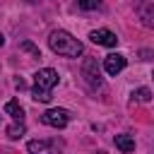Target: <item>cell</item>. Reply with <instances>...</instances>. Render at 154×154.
Instances as JSON below:
<instances>
[{
  "mask_svg": "<svg viewBox=\"0 0 154 154\" xmlns=\"http://www.w3.org/2000/svg\"><path fill=\"white\" fill-rule=\"evenodd\" d=\"M48 46H51L53 53L65 55V58H77V55H82V43H79L72 34H67V31H53V34L48 36Z\"/></svg>",
  "mask_w": 154,
  "mask_h": 154,
  "instance_id": "6da1fadb",
  "label": "cell"
},
{
  "mask_svg": "<svg viewBox=\"0 0 154 154\" xmlns=\"http://www.w3.org/2000/svg\"><path fill=\"white\" fill-rule=\"evenodd\" d=\"M58 84V72L53 67H43L34 75V99L41 103L51 101V89Z\"/></svg>",
  "mask_w": 154,
  "mask_h": 154,
  "instance_id": "7a4b0ae2",
  "label": "cell"
},
{
  "mask_svg": "<svg viewBox=\"0 0 154 154\" xmlns=\"http://www.w3.org/2000/svg\"><path fill=\"white\" fill-rule=\"evenodd\" d=\"M82 77H84V82H87L91 89H96V87L101 84L99 65H96V60H94V58H87V60L82 63Z\"/></svg>",
  "mask_w": 154,
  "mask_h": 154,
  "instance_id": "3957f363",
  "label": "cell"
},
{
  "mask_svg": "<svg viewBox=\"0 0 154 154\" xmlns=\"http://www.w3.org/2000/svg\"><path fill=\"white\" fill-rule=\"evenodd\" d=\"M41 120H43L46 125H51V128H65L67 120H70V113H67L65 108H48V111L41 116Z\"/></svg>",
  "mask_w": 154,
  "mask_h": 154,
  "instance_id": "277c9868",
  "label": "cell"
},
{
  "mask_svg": "<svg viewBox=\"0 0 154 154\" xmlns=\"http://www.w3.org/2000/svg\"><path fill=\"white\" fill-rule=\"evenodd\" d=\"M26 149H29V154H58L60 144L53 140H31L26 144Z\"/></svg>",
  "mask_w": 154,
  "mask_h": 154,
  "instance_id": "5b68a950",
  "label": "cell"
},
{
  "mask_svg": "<svg viewBox=\"0 0 154 154\" xmlns=\"http://www.w3.org/2000/svg\"><path fill=\"white\" fill-rule=\"evenodd\" d=\"M89 38H91L94 43H99V46H108V48L118 43L116 34H113V31H108V29H94V31L89 34Z\"/></svg>",
  "mask_w": 154,
  "mask_h": 154,
  "instance_id": "8992f818",
  "label": "cell"
},
{
  "mask_svg": "<svg viewBox=\"0 0 154 154\" xmlns=\"http://www.w3.org/2000/svg\"><path fill=\"white\" fill-rule=\"evenodd\" d=\"M137 14H140V19H142L144 26L154 29V0H144V2H140V5H137Z\"/></svg>",
  "mask_w": 154,
  "mask_h": 154,
  "instance_id": "52a82bcc",
  "label": "cell"
},
{
  "mask_svg": "<svg viewBox=\"0 0 154 154\" xmlns=\"http://www.w3.org/2000/svg\"><path fill=\"white\" fill-rule=\"evenodd\" d=\"M123 67H125V58H123L120 53H111V55H106V60H103V70H106L108 75H118Z\"/></svg>",
  "mask_w": 154,
  "mask_h": 154,
  "instance_id": "ba28073f",
  "label": "cell"
},
{
  "mask_svg": "<svg viewBox=\"0 0 154 154\" xmlns=\"http://www.w3.org/2000/svg\"><path fill=\"white\" fill-rule=\"evenodd\" d=\"M116 147H118L120 152L130 154V152L135 149V137H130V135H116Z\"/></svg>",
  "mask_w": 154,
  "mask_h": 154,
  "instance_id": "9c48e42d",
  "label": "cell"
},
{
  "mask_svg": "<svg viewBox=\"0 0 154 154\" xmlns=\"http://www.w3.org/2000/svg\"><path fill=\"white\" fill-rule=\"evenodd\" d=\"M5 113H10L17 123L24 120V108L19 106V101H7V103H5Z\"/></svg>",
  "mask_w": 154,
  "mask_h": 154,
  "instance_id": "30bf717a",
  "label": "cell"
},
{
  "mask_svg": "<svg viewBox=\"0 0 154 154\" xmlns=\"http://www.w3.org/2000/svg\"><path fill=\"white\" fill-rule=\"evenodd\" d=\"M22 135H24V125H22V123H14V125L7 128V137L17 140V137H22Z\"/></svg>",
  "mask_w": 154,
  "mask_h": 154,
  "instance_id": "8fae6325",
  "label": "cell"
},
{
  "mask_svg": "<svg viewBox=\"0 0 154 154\" xmlns=\"http://www.w3.org/2000/svg\"><path fill=\"white\" fill-rule=\"evenodd\" d=\"M132 96H135L137 101H149V99H152V91H149L147 87H142V89H137V91H135Z\"/></svg>",
  "mask_w": 154,
  "mask_h": 154,
  "instance_id": "7c38bea8",
  "label": "cell"
},
{
  "mask_svg": "<svg viewBox=\"0 0 154 154\" xmlns=\"http://www.w3.org/2000/svg\"><path fill=\"white\" fill-rule=\"evenodd\" d=\"M22 48H24V51H29V53H34L36 58H41V53H38V48H36V46H34L31 41H24V43H22Z\"/></svg>",
  "mask_w": 154,
  "mask_h": 154,
  "instance_id": "4fadbf2b",
  "label": "cell"
},
{
  "mask_svg": "<svg viewBox=\"0 0 154 154\" xmlns=\"http://www.w3.org/2000/svg\"><path fill=\"white\" fill-rule=\"evenodd\" d=\"M79 7H82V10H99L101 2H79Z\"/></svg>",
  "mask_w": 154,
  "mask_h": 154,
  "instance_id": "5bb4252c",
  "label": "cell"
},
{
  "mask_svg": "<svg viewBox=\"0 0 154 154\" xmlns=\"http://www.w3.org/2000/svg\"><path fill=\"white\" fill-rule=\"evenodd\" d=\"M140 55H142V60H149V58H152V51H142Z\"/></svg>",
  "mask_w": 154,
  "mask_h": 154,
  "instance_id": "9a60e30c",
  "label": "cell"
},
{
  "mask_svg": "<svg viewBox=\"0 0 154 154\" xmlns=\"http://www.w3.org/2000/svg\"><path fill=\"white\" fill-rule=\"evenodd\" d=\"M2 43H5V36H2V34H0V46H2Z\"/></svg>",
  "mask_w": 154,
  "mask_h": 154,
  "instance_id": "2e32d148",
  "label": "cell"
},
{
  "mask_svg": "<svg viewBox=\"0 0 154 154\" xmlns=\"http://www.w3.org/2000/svg\"><path fill=\"white\" fill-rule=\"evenodd\" d=\"M96 154H106V152H96Z\"/></svg>",
  "mask_w": 154,
  "mask_h": 154,
  "instance_id": "e0dca14e",
  "label": "cell"
},
{
  "mask_svg": "<svg viewBox=\"0 0 154 154\" xmlns=\"http://www.w3.org/2000/svg\"><path fill=\"white\" fill-rule=\"evenodd\" d=\"M152 77H154V72H152Z\"/></svg>",
  "mask_w": 154,
  "mask_h": 154,
  "instance_id": "ac0fdd59",
  "label": "cell"
}]
</instances>
